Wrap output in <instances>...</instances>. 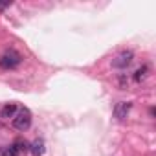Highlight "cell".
Segmentation results:
<instances>
[{"label": "cell", "instance_id": "cell-1", "mask_svg": "<svg viewBox=\"0 0 156 156\" xmlns=\"http://www.w3.org/2000/svg\"><path fill=\"white\" fill-rule=\"evenodd\" d=\"M30 125H31V112L28 108H19L13 118V127L20 132H24L30 129Z\"/></svg>", "mask_w": 156, "mask_h": 156}, {"label": "cell", "instance_id": "cell-2", "mask_svg": "<svg viewBox=\"0 0 156 156\" xmlns=\"http://www.w3.org/2000/svg\"><path fill=\"white\" fill-rule=\"evenodd\" d=\"M22 62V55L17 50H8L2 57H0V66L6 70H13Z\"/></svg>", "mask_w": 156, "mask_h": 156}, {"label": "cell", "instance_id": "cell-3", "mask_svg": "<svg viewBox=\"0 0 156 156\" xmlns=\"http://www.w3.org/2000/svg\"><path fill=\"white\" fill-rule=\"evenodd\" d=\"M132 61H134V53H132L130 50H123V51H119V53L112 59V66L123 70V68H127Z\"/></svg>", "mask_w": 156, "mask_h": 156}, {"label": "cell", "instance_id": "cell-4", "mask_svg": "<svg viewBox=\"0 0 156 156\" xmlns=\"http://www.w3.org/2000/svg\"><path fill=\"white\" fill-rule=\"evenodd\" d=\"M130 107H132V103L130 101H119L116 107H114V118L116 119H125L127 116H129V112H130Z\"/></svg>", "mask_w": 156, "mask_h": 156}, {"label": "cell", "instance_id": "cell-5", "mask_svg": "<svg viewBox=\"0 0 156 156\" xmlns=\"http://www.w3.org/2000/svg\"><path fill=\"white\" fill-rule=\"evenodd\" d=\"M17 105L15 103H8V105H4L2 107V110H0V118L2 119H9V118H15V114H17Z\"/></svg>", "mask_w": 156, "mask_h": 156}, {"label": "cell", "instance_id": "cell-6", "mask_svg": "<svg viewBox=\"0 0 156 156\" xmlns=\"http://www.w3.org/2000/svg\"><path fill=\"white\" fill-rule=\"evenodd\" d=\"M30 151H31V154L33 156H42L44 154V140H41V138H37L31 145H30Z\"/></svg>", "mask_w": 156, "mask_h": 156}, {"label": "cell", "instance_id": "cell-7", "mask_svg": "<svg viewBox=\"0 0 156 156\" xmlns=\"http://www.w3.org/2000/svg\"><path fill=\"white\" fill-rule=\"evenodd\" d=\"M147 75H149V66L143 64V66H140V68L134 72V81H136V83H141V81L147 79Z\"/></svg>", "mask_w": 156, "mask_h": 156}, {"label": "cell", "instance_id": "cell-8", "mask_svg": "<svg viewBox=\"0 0 156 156\" xmlns=\"http://www.w3.org/2000/svg\"><path fill=\"white\" fill-rule=\"evenodd\" d=\"M20 152H19V149L15 147V143L13 145H9V147H4L2 151H0V156H19Z\"/></svg>", "mask_w": 156, "mask_h": 156}, {"label": "cell", "instance_id": "cell-9", "mask_svg": "<svg viewBox=\"0 0 156 156\" xmlns=\"http://www.w3.org/2000/svg\"><path fill=\"white\" fill-rule=\"evenodd\" d=\"M15 147L19 149V152H26V151H30V143L24 141V140H17V141H15Z\"/></svg>", "mask_w": 156, "mask_h": 156}]
</instances>
